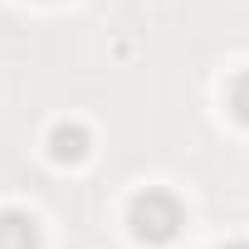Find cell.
Here are the masks:
<instances>
[{
	"instance_id": "cell-1",
	"label": "cell",
	"mask_w": 249,
	"mask_h": 249,
	"mask_svg": "<svg viewBox=\"0 0 249 249\" xmlns=\"http://www.w3.org/2000/svg\"><path fill=\"white\" fill-rule=\"evenodd\" d=\"M181 200L171 191H142L132 196V210H127V225L142 244H171L176 230H181Z\"/></svg>"
},
{
	"instance_id": "cell-2",
	"label": "cell",
	"mask_w": 249,
	"mask_h": 249,
	"mask_svg": "<svg viewBox=\"0 0 249 249\" xmlns=\"http://www.w3.org/2000/svg\"><path fill=\"white\" fill-rule=\"evenodd\" d=\"M0 249H39V225L25 210H0Z\"/></svg>"
},
{
	"instance_id": "cell-3",
	"label": "cell",
	"mask_w": 249,
	"mask_h": 249,
	"mask_svg": "<svg viewBox=\"0 0 249 249\" xmlns=\"http://www.w3.org/2000/svg\"><path fill=\"white\" fill-rule=\"evenodd\" d=\"M49 157L54 161H83L88 157V132L78 127V122H59V127L49 132Z\"/></svg>"
},
{
	"instance_id": "cell-4",
	"label": "cell",
	"mask_w": 249,
	"mask_h": 249,
	"mask_svg": "<svg viewBox=\"0 0 249 249\" xmlns=\"http://www.w3.org/2000/svg\"><path fill=\"white\" fill-rule=\"evenodd\" d=\"M230 107H234V117L249 127V73H239V78H234V88H230Z\"/></svg>"
},
{
	"instance_id": "cell-5",
	"label": "cell",
	"mask_w": 249,
	"mask_h": 249,
	"mask_svg": "<svg viewBox=\"0 0 249 249\" xmlns=\"http://www.w3.org/2000/svg\"><path fill=\"white\" fill-rule=\"evenodd\" d=\"M225 249H249V244H225Z\"/></svg>"
}]
</instances>
